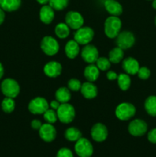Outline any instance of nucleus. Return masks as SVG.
<instances>
[{"instance_id":"a19ab883","label":"nucleus","mask_w":156,"mask_h":157,"mask_svg":"<svg viewBox=\"0 0 156 157\" xmlns=\"http://www.w3.org/2000/svg\"><path fill=\"white\" fill-rule=\"evenodd\" d=\"M3 75H4V68H3L2 64L0 63V79L2 78Z\"/></svg>"},{"instance_id":"f704fd0d","label":"nucleus","mask_w":156,"mask_h":157,"mask_svg":"<svg viewBox=\"0 0 156 157\" xmlns=\"http://www.w3.org/2000/svg\"><path fill=\"white\" fill-rule=\"evenodd\" d=\"M56 157H73V153L67 148H62L58 150Z\"/></svg>"},{"instance_id":"bb28decb","label":"nucleus","mask_w":156,"mask_h":157,"mask_svg":"<svg viewBox=\"0 0 156 157\" xmlns=\"http://www.w3.org/2000/svg\"><path fill=\"white\" fill-rule=\"evenodd\" d=\"M54 32L58 38L64 39V38H67L70 35V28L66 23L61 22L57 25Z\"/></svg>"},{"instance_id":"ea45409f","label":"nucleus","mask_w":156,"mask_h":157,"mask_svg":"<svg viewBox=\"0 0 156 157\" xmlns=\"http://www.w3.org/2000/svg\"><path fill=\"white\" fill-rule=\"evenodd\" d=\"M5 17H6V15H5L4 10L2 8H0V25L3 23L5 20Z\"/></svg>"},{"instance_id":"37998d69","label":"nucleus","mask_w":156,"mask_h":157,"mask_svg":"<svg viewBox=\"0 0 156 157\" xmlns=\"http://www.w3.org/2000/svg\"><path fill=\"white\" fill-rule=\"evenodd\" d=\"M152 7L156 9V0H152Z\"/></svg>"},{"instance_id":"a211bd4d","label":"nucleus","mask_w":156,"mask_h":157,"mask_svg":"<svg viewBox=\"0 0 156 157\" xmlns=\"http://www.w3.org/2000/svg\"><path fill=\"white\" fill-rule=\"evenodd\" d=\"M80 91L83 96L87 99H93V98H96L98 93L96 86L93 84V82H90V81L82 84Z\"/></svg>"},{"instance_id":"72a5a7b5","label":"nucleus","mask_w":156,"mask_h":157,"mask_svg":"<svg viewBox=\"0 0 156 157\" xmlns=\"http://www.w3.org/2000/svg\"><path fill=\"white\" fill-rule=\"evenodd\" d=\"M138 76L142 80H147L149 78L151 75V71L149 69L146 67H139V70L137 73Z\"/></svg>"},{"instance_id":"aec40b11","label":"nucleus","mask_w":156,"mask_h":157,"mask_svg":"<svg viewBox=\"0 0 156 157\" xmlns=\"http://www.w3.org/2000/svg\"><path fill=\"white\" fill-rule=\"evenodd\" d=\"M64 51H65V54L67 56V58H70V59H73L79 54V44L75 40H70L66 44L65 48H64Z\"/></svg>"},{"instance_id":"423d86ee","label":"nucleus","mask_w":156,"mask_h":157,"mask_svg":"<svg viewBox=\"0 0 156 157\" xmlns=\"http://www.w3.org/2000/svg\"><path fill=\"white\" fill-rule=\"evenodd\" d=\"M59 44L55 38L51 36H45L41 41V48L45 55L48 56L55 55L59 51Z\"/></svg>"},{"instance_id":"58836bf2","label":"nucleus","mask_w":156,"mask_h":157,"mask_svg":"<svg viewBox=\"0 0 156 157\" xmlns=\"http://www.w3.org/2000/svg\"><path fill=\"white\" fill-rule=\"evenodd\" d=\"M60 105H61V103L59 102V101H58L57 100H55V101H52L51 102H50V107H51L53 110H57L58 109V107H60Z\"/></svg>"},{"instance_id":"dca6fc26","label":"nucleus","mask_w":156,"mask_h":157,"mask_svg":"<svg viewBox=\"0 0 156 157\" xmlns=\"http://www.w3.org/2000/svg\"><path fill=\"white\" fill-rule=\"evenodd\" d=\"M122 66L123 70L126 72V74L132 75H136L139 71V67H139V63L138 62L137 60L132 58V57H128V58L123 60Z\"/></svg>"},{"instance_id":"7ed1b4c3","label":"nucleus","mask_w":156,"mask_h":157,"mask_svg":"<svg viewBox=\"0 0 156 157\" xmlns=\"http://www.w3.org/2000/svg\"><path fill=\"white\" fill-rule=\"evenodd\" d=\"M1 90L3 94L8 98H15L20 92L18 83L12 78H6L2 82Z\"/></svg>"},{"instance_id":"a878e982","label":"nucleus","mask_w":156,"mask_h":157,"mask_svg":"<svg viewBox=\"0 0 156 157\" xmlns=\"http://www.w3.org/2000/svg\"><path fill=\"white\" fill-rule=\"evenodd\" d=\"M64 136L66 139L71 142H76L82 137V133L76 127H70L64 132Z\"/></svg>"},{"instance_id":"4c0bfd02","label":"nucleus","mask_w":156,"mask_h":157,"mask_svg":"<svg viewBox=\"0 0 156 157\" xmlns=\"http://www.w3.org/2000/svg\"><path fill=\"white\" fill-rule=\"evenodd\" d=\"M106 77L110 81H114V80H116L118 78V75L116 72L113 71H110L106 73Z\"/></svg>"},{"instance_id":"0eeeda50","label":"nucleus","mask_w":156,"mask_h":157,"mask_svg":"<svg viewBox=\"0 0 156 157\" xmlns=\"http://www.w3.org/2000/svg\"><path fill=\"white\" fill-rule=\"evenodd\" d=\"M94 32L90 27H81L74 34V40L79 44H88L93 40Z\"/></svg>"},{"instance_id":"7c9ffc66","label":"nucleus","mask_w":156,"mask_h":157,"mask_svg":"<svg viewBox=\"0 0 156 157\" xmlns=\"http://www.w3.org/2000/svg\"><path fill=\"white\" fill-rule=\"evenodd\" d=\"M43 116H44V121L47 123H48V124H54L58 119V115H57V111H55L53 109H47L43 113Z\"/></svg>"},{"instance_id":"e433bc0d","label":"nucleus","mask_w":156,"mask_h":157,"mask_svg":"<svg viewBox=\"0 0 156 157\" xmlns=\"http://www.w3.org/2000/svg\"><path fill=\"white\" fill-rule=\"evenodd\" d=\"M41 125H42V124H41V122L39 120H33V121H32V124H31L32 129H34V130H39Z\"/></svg>"},{"instance_id":"473e14b6","label":"nucleus","mask_w":156,"mask_h":157,"mask_svg":"<svg viewBox=\"0 0 156 157\" xmlns=\"http://www.w3.org/2000/svg\"><path fill=\"white\" fill-rule=\"evenodd\" d=\"M81 86H82V84L80 83V81L79 80L76 79V78H71V79L69 80L68 83H67L68 89L73 92H76L78 91V90H80Z\"/></svg>"},{"instance_id":"c03bdc74","label":"nucleus","mask_w":156,"mask_h":157,"mask_svg":"<svg viewBox=\"0 0 156 157\" xmlns=\"http://www.w3.org/2000/svg\"><path fill=\"white\" fill-rule=\"evenodd\" d=\"M154 22H155V25H156V17H155V20H154Z\"/></svg>"},{"instance_id":"393cba45","label":"nucleus","mask_w":156,"mask_h":157,"mask_svg":"<svg viewBox=\"0 0 156 157\" xmlns=\"http://www.w3.org/2000/svg\"><path fill=\"white\" fill-rule=\"evenodd\" d=\"M124 57V52L119 47L114 48L109 53V60L111 63L118 64L122 60Z\"/></svg>"},{"instance_id":"b1692460","label":"nucleus","mask_w":156,"mask_h":157,"mask_svg":"<svg viewBox=\"0 0 156 157\" xmlns=\"http://www.w3.org/2000/svg\"><path fill=\"white\" fill-rule=\"evenodd\" d=\"M145 109L148 115L156 117V96L148 97L145 101Z\"/></svg>"},{"instance_id":"1a4fd4ad","label":"nucleus","mask_w":156,"mask_h":157,"mask_svg":"<svg viewBox=\"0 0 156 157\" xmlns=\"http://www.w3.org/2000/svg\"><path fill=\"white\" fill-rule=\"evenodd\" d=\"M136 41L134 35L132 32L124 31L119 32V35L116 37V44L117 47L120 48L122 50L128 49L133 46Z\"/></svg>"},{"instance_id":"a18cd8bd","label":"nucleus","mask_w":156,"mask_h":157,"mask_svg":"<svg viewBox=\"0 0 156 157\" xmlns=\"http://www.w3.org/2000/svg\"><path fill=\"white\" fill-rule=\"evenodd\" d=\"M148 1H152V0H148Z\"/></svg>"},{"instance_id":"9d476101","label":"nucleus","mask_w":156,"mask_h":157,"mask_svg":"<svg viewBox=\"0 0 156 157\" xmlns=\"http://www.w3.org/2000/svg\"><path fill=\"white\" fill-rule=\"evenodd\" d=\"M147 130H148V125L143 120H133L128 124V130L132 136H142L146 133Z\"/></svg>"},{"instance_id":"6ab92c4d","label":"nucleus","mask_w":156,"mask_h":157,"mask_svg":"<svg viewBox=\"0 0 156 157\" xmlns=\"http://www.w3.org/2000/svg\"><path fill=\"white\" fill-rule=\"evenodd\" d=\"M104 6L106 10L113 16H119L122 13V6L116 0H106Z\"/></svg>"},{"instance_id":"20e7f679","label":"nucleus","mask_w":156,"mask_h":157,"mask_svg":"<svg viewBox=\"0 0 156 157\" xmlns=\"http://www.w3.org/2000/svg\"><path fill=\"white\" fill-rule=\"evenodd\" d=\"M136 109L133 104L124 102L119 104L116 109V116L120 121H128L136 114Z\"/></svg>"},{"instance_id":"79ce46f5","label":"nucleus","mask_w":156,"mask_h":157,"mask_svg":"<svg viewBox=\"0 0 156 157\" xmlns=\"http://www.w3.org/2000/svg\"><path fill=\"white\" fill-rule=\"evenodd\" d=\"M37 2H38L39 4L41 5H46L47 4V3H49V0H37Z\"/></svg>"},{"instance_id":"5701e85b","label":"nucleus","mask_w":156,"mask_h":157,"mask_svg":"<svg viewBox=\"0 0 156 157\" xmlns=\"http://www.w3.org/2000/svg\"><path fill=\"white\" fill-rule=\"evenodd\" d=\"M21 0H0V8L6 12H14L19 9Z\"/></svg>"},{"instance_id":"9b49d317","label":"nucleus","mask_w":156,"mask_h":157,"mask_svg":"<svg viewBox=\"0 0 156 157\" xmlns=\"http://www.w3.org/2000/svg\"><path fill=\"white\" fill-rule=\"evenodd\" d=\"M84 20L80 13L75 11H70L65 15V23L70 29L77 30L84 25Z\"/></svg>"},{"instance_id":"f03ea898","label":"nucleus","mask_w":156,"mask_h":157,"mask_svg":"<svg viewBox=\"0 0 156 157\" xmlns=\"http://www.w3.org/2000/svg\"><path fill=\"white\" fill-rule=\"evenodd\" d=\"M56 111L58 120L63 124H70L75 117L74 107L68 103L61 104Z\"/></svg>"},{"instance_id":"4be33fe9","label":"nucleus","mask_w":156,"mask_h":157,"mask_svg":"<svg viewBox=\"0 0 156 157\" xmlns=\"http://www.w3.org/2000/svg\"><path fill=\"white\" fill-rule=\"evenodd\" d=\"M55 98L61 104L68 103L71 98V94L68 87H62L58 88L55 92Z\"/></svg>"},{"instance_id":"6e6552de","label":"nucleus","mask_w":156,"mask_h":157,"mask_svg":"<svg viewBox=\"0 0 156 157\" xmlns=\"http://www.w3.org/2000/svg\"><path fill=\"white\" fill-rule=\"evenodd\" d=\"M47 109H49L48 103L41 97L34 98L28 104V110L33 114H43Z\"/></svg>"},{"instance_id":"c756f323","label":"nucleus","mask_w":156,"mask_h":157,"mask_svg":"<svg viewBox=\"0 0 156 157\" xmlns=\"http://www.w3.org/2000/svg\"><path fill=\"white\" fill-rule=\"evenodd\" d=\"M69 0H49V6L56 11H61L68 6Z\"/></svg>"},{"instance_id":"f8f14e48","label":"nucleus","mask_w":156,"mask_h":157,"mask_svg":"<svg viewBox=\"0 0 156 157\" xmlns=\"http://www.w3.org/2000/svg\"><path fill=\"white\" fill-rule=\"evenodd\" d=\"M81 57L85 62L93 64L99 58V52L93 44H86L81 51Z\"/></svg>"},{"instance_id":"2f4dec72","label":"nucleus","mask_w":156,"mask_h":157,"mask_svg":"<svg viewBox=\"0 0 156 157\" xmlns=\"http://www.w3.org/2000/svg\"><path fill=\"white\" fill-rule=\"evenodd\" d=\"M96 66L99 68V70L101 71H107L111 66V62L110 61L109 58H104V57H101V58H98L96 60Z\"/></svg>"},{"instance_id":"cd10ccee","label":"nucleus","mask_w":156,"mask_h":157,"mask_svg":"<svg viewBox=\"0 0 156 157\" xmlns=\"http://www.w3.org/2000/svg\"><path fill=\"white\" fill-rule=\"evenodd\" d=\"M117 81L119 88L124 91L128 90L131 85V79L128 74H121L118 75Z\"/></svg>"},{"instance_id":"c9c22d12","label":"nucleus","mask_w":156,"mask_h":157,"mask_svg":"<svg viewBox=\"0 0 156 157\" xmlns=\"http://www.w3.org/2000/svg\"><path fill=\"white\" fill-rule=\"evenodd\" d=\"M148 140L152 144H156V128L150 130L148 133Z\"/></svg>"},{"instance_id":"c85d7f7f","label":"nucleus","mask_w":156,"mask_h":157,"mask_svg":"<svg viewBox=\"0 0 156 157\" xmlns=\"http://www.w3.org/2000/svg\"><path fill=\"white\" fill-rule=\"evenodd\" d=\"M15 107V103L14 98H5L2 102V109L6 113H12Z\"/></svg>"},{"instance_id":"4468645a","label":"nucleus","mask_w":156,"mask_h":157,"mask_svg":"<svg viewBox=\"0 0 156 157\" xmlns=\"http://www.w3.org/2000/svg\"><path fill=\"white\" fill-rule=\"evenodd\" d=\"M90 134L93 140L96 142H103L108 136V130L104 124L98 123L93 126L90 130Z\"/></svg>"},{"instance_id":"f257e3e1","label":"nucleus","mask_w":156,"mask_h":157,"mask_svg":"<svg viewBox=\"0 0 156 157\" xmlns=\"http://www.w3.org/2000/svg\"><path fill=\"white\" fill-rule=\"evenodd\" d=\"M122 28V21L118 16H112L106 18L104 24V32L106 35L110 38L117 37Z\"/></svg>"},{"instance_id":"39448f33","label":"nucleus","mask_w":156,"mask_h":157,"mask_svg":"<svg viewBox=\"0 0 156 157\" xmlns=\"http://www.w3.org/2000/svg\"><path fill=\"white\" fill-rule=\"evenodd\" d=\"M74 150L80 157H90L93 153V145L87 138L81 137L78 140L74 146Z\"/></svg>"},{"instance_id":"412c9836","label":"nucleus","mask_w":156,"mask_h":157,"mask_svg":"<svg viewBox=\"0 0 156 157\" xmlns=\"http://www.w3.org/2000/svg\"><path fill=\"white\" fill-rule=\"evenodd\" d=\"M84 75L87 81H90V82H93V81H96L99 78V70L97 66L94 65L93 64H90V65L85 67Z\"/></svg>"},{"instance_id":"f3484780","label":"nucleus","mask_w":156,"mask_h":157,"mask_svg":"<svg viewBox=\"0 0 156 157\" xmlns=\"http://www.w3.org/2000/svg\"><path fill=\"white\" fill-rule=\"evenodd\" d=\"M39 17L43 23L46 25L50 24L54 18V11L49 5H44L40 9Z\"/></svg>"},{"instance_id":"2eb2a0df","label":"nucleus","mask_w":156,"mask_h":157,"mask_svg":"<svg viewBox=\"0 0 156 157\" xmlns=\"http://www.w3.org/2000/svg\"><path fill=\"white\" fill-rule=\"evenodd\" d=\"M62 71V66L57 61H50L47 63L44 67V72L47 77L57 78Z\"/></svg>"},{"instance_id":"ddd939ff","label":"nucleus","mask_w":156,"mask_h":157,"mask_svg":"<svg viewBox=\"0 0 156 157\" xmlns=\"http://www.w3.org/2000/svg\"><path fill=\"white\" fill-rule=\"evenodd\" d=\"M39 136L44 141L47 143L52 142L55 140L57 136V130L51 124H42L39 129Z\"/></svg>"}]
</instances>
